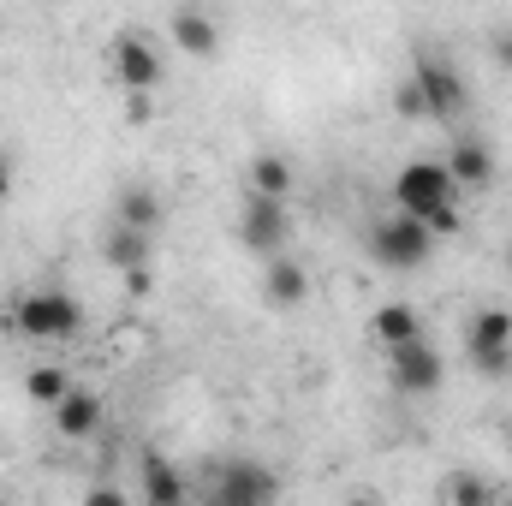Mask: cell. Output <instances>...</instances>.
<instances>
[{
  "instance_id": "obj_21",
  "label": "cell",
  "mask_w": 512,
  "mask_h": 506,
  "mask_svg": "<svg viewBox=\"0 0 512 506\" xmlns=\"http://www.w3.org/2000/svg\"><path fill=\"white\" fill-rule=\"evenodd\" d=\"M393 114H399V120H429V102H423L417 78H405V84L393 90Z\"/></svg>"
},
{
  "instance_id": "obj_22",
  "label": "cell",
  "mask_w": 512,
  "mask_h": 506,
  "mask_svg": "<svg viewBox=\"0 0 512 506\" xmlns=\"http://www.w3.org/2000/svg\"><path fill=\"white\" fill-rule=\"evenodd\" d=\"M423 221H429V233H435V239H441V233H459V203H441V209H429Z\"/></svg>"
},
{
  "instance_id": "obj_10",
  "label": "cell",
  "mask_w": 512,
  "mask_h": 506,
  "mask_svg": "<svg viewBox=\"0 0 512 506\" xmlns=\"http://www.w3.org/2000/svg\"><path fill=\"white\" fill-rule=\"evenodd\" d=\"M447 173H453L459 191H483V185L495 179V149L477 143V137H459V143L447 149Z\"/></svg>"
},
{
  "instance_id": "obj_18",
  "label": "cell",
  "mask_w": 512,
  "mask_h": 506,
  "mask_svg": "<svg viewBox=\"0 0 512 506\" xmlns=\"http://www.w3.org/2000/svg\"><path fill=\"white\" fill-rule=\"evenodd\" d=\"M370 328H376V340H382V346H399V340H417V334H423V322H417V310H411V304H382Z\"/></svg>"
},
{
  "instance_id": "obj_12",
  "label": "cell",
  "mask_w": 512,
  "mask_h": 506,
  "mask_svg": "<svg viewBox=\"0 0 512 506\" xmlns=\"http://www.w3.org/2000/svg\"><path fill=\"white\" fill-rule=\"evenodd\" d=\"M262 292H268V304L292 310V304L310 298V274H304L298 262H286V256H268V268H262Z\"/></svg>"
},
{
  "instance_id": "obj_14",
  "label": "cell",
  "mask_w": 512,
  "mask_h": 506,
  "mask_svg": "<svg viewBox=\"0 0 512 506\" xmlns=\"http://www.w3.org/2000/svg\"><path fill=\"white\" fill-rule=\"evenodd\" d=\"M149 245H155V233H143V227H126V221H114V233L102 239V256L131 274V268H149Z\"/></svg>"
},
{
  "instance_id": "obj_13",
  "label": "cell",
  "mask_w": 512,
  "mask_h": 506,
  "mask_svg": "<svg viewBox=\"0 0 512 506\" xmlns=\"http://www.w3.org/2000/svg\"><path fill=\"white\" fill-rule=\"evenodd\" d=\"M173 42H179L191 60H209V54L221 48V30H215V18H209V12L185 6V12H173Z\"/></svg>"
},
{
  "instance_id": "obj_6",
  "label": "cell",
  "mask_w": 512,
  "mask_h": 506,
  "mask_svg": "<svg viewBox=\"0 0 512 506\" xmlns=\"http://www.w3.org/2000/svg\"><path fill=\"white\" fill-rule=\"evenodd\" d=\"M411 78H417V90H423V102H429V120L453 126V120L471 108V90H465V78H459V66H453V60H435V54H423Z\"/></svg>"
},
{
  "instance_id": "obj_8",
  "label": "cell",
  "mask_w": 512,
  "mask_h": 506,
  "mask_svg": "<svg viewBox=\"0 0 512 506\" xmlns=\"http://www.w3.org/2000/svg\"><path fill=\"white\" fill-rule=\"evenodd\" d=\"M274 495H280V477L251 465V459H227L215 471V483H209V501L215 506H256V501H274Z\"/></svg>"
},
{
  "instance_id": "obj_19",
  "label": "cell",
  "mask_w": 512,
  "mask_h": 506,
  "mask_svg": "<svg viewBox=\"0 0 512 506\" xmlns=\"http://www.w3.org/2000/svg\"><path fill=\"white\" fill-rule=\"evenodd\" d=\"M66 387H72V381H66V370H60V364H42V370H30V376H24V393H30L36 405H48V411L66 399Z\"/></svg>"
},
{
  "instance_id": "obj_23",
  "label": "cell",
  "mask_w": 512,
  "mask_h": 506,
  "mask_svg": "<svg viewBox=\"0 0 512 506\" xmlns=\"http://www.w3.org/2000/svg\"><path fill=\"white\" fill-rule=\"evenodd\" d=\"M489 54H495V66H501V72L512 78V24H507V30H495V36H489Z\"/></svg>"
},
{
  "instance_id": "obj_9",
  "label": "cell",
  "mask_w": 512,
  "mask_h": 506,
  "mask_svg": "<svg viewBox=\"0 0 512 506\" xmlns=\"http://www.w3.org/2000/svg\"><path fill=\"white\" fill-rule=\"evenodd\" d=\"M114 78H120V90H131V96H149V90H161V54L143 42V36H120L114 42Z\"/></svg>"
},
{
  "instance_id": "obj_7",
  "label": "cell",
  "mask_w": 512,
  "mask_h": 506,
  "mask_svg": "<svg viewBox=\"0 0 512 506\" xmlns=\"http://www.w3.org/2000/svg\"><path fill=\"white\" fill-rule=\"evenodd\" d=\"M441 376H447V364H441V352L423 334L387 346V381H393V393H435Z\"/></svg>"
},
{
  "instance_id": "obj_24",
  "label": "cell",
  "mask_w": 512,
  "mask_h": 506,
  "mask_svg": "<svg viewBox=\"0 0 512 506\" xmlns=\"http://www.w3.org/2000/svg\"><path fill=\"white\" fill-rule=\"evenodd\" d=\"M6 197H12V161L0 155V203H6Z\"/></svg>"
},
{
  "instance_id": "obj_26",
  "label": "cell",
  "mask_w": 512,
  "mask_h": 506,
  "mask_svg": "<svg viewBox=\"0 0 512 506\" xmlns=\"http://www.w3.org/2000/svg\"><path fill=\"white\" fill-rule=\"evenodd\" d=\"M507 274H512V251H507Z\"/></svg>"
},
{
  "instance_id": "obj_1",
  "label": "cell",
  "mask_w": 512,
  "mask_h": 506,
  "mask_svg": "<svg viewBox=\"0 0 512 506\" xmlns=\"http://www.w3.org/2000/svg\"><path fill=\"white\" fill-rule=\"evenodd\" d=\"M370 256L382 262V268H393V274H417L429 256H435V233H429V221L423 215H387V221H376L370 227Z\"/></svg>"
},
{
  "instance_id": "obj_3",
  "label": "cell",
  "mask_w": 512,
  "mask_h": 506,
  "mask_svg": "<svg viewBox=\"0 0 512 506\" xmlns=\"http://www.w3.org/2000/svg\"><path fill=\"white\" fill-rule=\"evenodd\" d=\"M465 358L477 376H512V316L507 310H477L465 322Z\"/></svg>"
},
{
  "instance_id": "obj_15",
  "label": "cell",
  "mask_w": 512,
  "mask_h": 506,
  "mask_svg": "<svg viewBox=\"0 0 512 506\" xmlns=\"http://www.w3.org/2000/svg\"><path fill=\"white\" fill-rule=\"evenodd\" d=\"M161 197L149 191V185H126L120 191V203H114V221H126V227H143V233H155L161 227Z\"/></svg>"
},
{
  "instance_id": "obj_5",
  "label": "cell",
  "mask_w": 512,
  "mask_h": 506,
  "mask_svg": "<svg viewBox=\"0 0 512 506\" xmlns=\"http://www.w3.org/2000/svg\"><path fill=\"white\" fill-rule=\"evenodd\" d=\"M286 239H292V215H286V203L251 191L245 209H239V245H245L251 256H280Z\"/></svg>"
},
{
  "instance_id": "obj_17",
  "label": "cell",
  "mask_w": 512,
  "mask_h": 506,
  "mask_svg": "<svg viewBox=\"0 0 512 506\" xmlns=\"http://www.w3.org/2000/svg\"><path fill=\"white\" fill-rule=\"evenodd\" d=\"M245 185L262 191V197H286V191H292V161H286V155H251Z\"/></svg>"
},
{
  "instance_id": "obj_25",
  "label": "cell",
  "mask_w": 512,
  "mask_h": 506,
  "mask_svg": "<svg viewBox=\"0 0 512 506\" xmlns=\"http://www.w3.org/2000/svg\"><path fill=\"white\" fill-rule=\"evenodd\" d=\"M6 328H12V316H6V310H0V334H6Z\"/></svg>"
},
{
  "instance_id": "obj_11",
  "label": "cell",
  "mask_w": 512,
  "mask_h": 506,
  "mask_svg": "<svg viewBox=\"0 0 512 506\" xmlns=\"http://www.w3.org/2000/svg\"><path fill=\"white\" fill-rule=\"evenodd\" d=\"M54 429H60L66 441L96 435V429H102V399H96L90 387H66V399L54 405Z\"/></svg>"
},
{
  "instance_id": "obj_2",
  "label": "cell",
  "mask_w": 512,
  "mask_h": 506,
  "mask_svg": "<svg viewBox=\"0 0 512 506\" xmlns=\"http://www.w3.org/2000/svg\"><path fill=\"white\" fill-rule=\"evenodd\" d=\"M78 322H84V304L72 292H24L12 310V328L30 340H72Z\"/></svg>"
},
{
  "instance_id": "obj_4",
  "label": "cell",
  "mask_w": 512,
  "mask_h": 506,
  "mask_svg": "<svg viewBox=\"0 0 512 506\" xmlns=\"http://www.w3.org/2000/svg\"><path fill=\"white\" fill-rule=\"evenodd\" d=\"M453 197H459V185H453L447 161H405L393 179V209H405V215H429Z\"/></svg>"
},
{
  "instance_id": "obj_20",
  "label": "cell",
  "mask_w": 512,
  "mask_h": 506,
  "mask_svg": "<svg viewBox=\"0 0 512 506\" xmlns=\"http://www.w3.org/2000/svg\"><path fill=\"white\" fill-rule=\"evenodd\" d=\"M435 495H441L447 506H489L501 489H495V483H483V477H447Z\"/></svg>"
},
{
  "instance_id": "obj_16",
  "label": "cell",
  "mask_w": 512,
  "mask_h": 506,
  "mask_svg": "<svg viewBox=\"0 0 512 506\" xmlns=\"http://www.w3.org/2000/svg\"><path fill=\"white\" fill-rule=\"evenodd\" d=\"M143 501H155V506H179L185 501V477H179L161 453L143 459Z\"/></svg>"
}]
</instances>
